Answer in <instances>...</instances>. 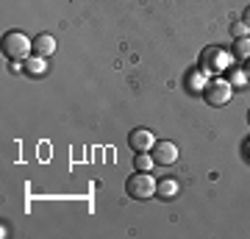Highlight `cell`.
<instances>
[{
  "label": "cell",
  "mask_w": 250,
  "mask_h": 239,
  "mask_svg": "<svg viewBox=\"0 0 250 239\" xmlns=\"http://www.w3.org/2000/svg\"><path fill=\"white\" fill-rule=\"evenodd\" d=\"M156 189H159L156 178L150 173H142V170H136L134 175L125 181V192H128L131 200H150L156 195Z\"/></svg>",
  "instance_id": "6da1fadb"
},
{
  "label": "cell",
  "mask_w": 250,
  "mask_h": 239,
  "mask_svg": "<svg viewBox=\"0 0 250 239\" xmlns=\"http://www.w3.org/2000/svg\"><path fill=\"white\" fill-rule=\"evenodd\" d=\"M228 67H231V56H228V50L217 47V44L206 47L203 53H200V70H203L206 75H220V72H225Z\"/></svg>",
  "instance_id": "7a4b0ae2"
},
{
  "label": "cell",
  "mask_w": 250,
  "mask_h": 239,
  "mask_svg": "<svg viewBox=\"0 0 250 239\" xmlns=\"http://www.w3.org/2000/svg\"><path fill=\"white\" fill-rule=\"evenodd\" d=\"M34 50V39H28L22 31H9V34L3 36V53L14 59V62H22L28 59V53Z\"/></svg>",
  "instance_id": "3957f363"
},
{
  "label": "cell",
  "mask_w": 250,
  "mask_h": 239,
  "mask_svg": "<svg viewBox=\"0 0 250 239\" xmlns=\"http://www.w3.org/2000/svg\"><path fill=\"white\" fill-rule=\"evenodd\" d=\"M203 98L208 106H228V100L233 98V87H231V81H225V78H214V81H208V87L203 89Z\"/></svg>",
  "instance_id": "277c9868"
},
{
  "label": "cell",
  "mask_w": 250,
  "mask_h": 239,
  "mask_svg": "<svg viewBox=\"0 0 250 239\" xmlns=\"http://www.w3.org/2000/svg\"><path fill=\"white\" fill-rule=\"evenodd\" d=\"M128 145H131L134 153H150L153 145H156V136L147 128H134V131L128 133Z\"/></svg>",
  "instance_id": "5b68a950"
},
{
  "label": "cell",
  "mask_w": 250,
  "mask_h": 239,
  "mask_svg": "<svg viewBox=\"0 0 250 239\" xmlns=\"http://www.w3.org/2000/svg\"><path fill=\"white\" fill-rule=\"evenodd\" d=\"M150 156L156 159V164H164V167H167V164H175V159H178V145H175V142L161 139V142L153 145Z\"/></svg>",
  "instance_id": "8992f818"
},
{
  "label": "cell",
  "mask_w": 250,
  "mask_h": 239,
  "mask_svg": "<svg viewBox=\"0 0 250 239\" xmlns=\"http://www.w3.org/2000/svg\"><path fill=\"white\" fill-rule=\"evenodd\" d=\"M34 53L36 56H45V59H47V56H53L56 53V39L50 34H39L34 39Z\"/></svg>",
  "instance_id": "52a82bcc"
},
{
  "label": "cell",
  "mask_w": 250,
  "mask_h": 239,
  "mask_svg": "<svg viewBox=\"0 0 250 239\" xmlns=\"http://www.w3.org/2000/svg\"><path fill=\"white\" fill-rule=\"evenodd\" d=\"M25 70H28V75H34V78H42V75L47 72L45 56H34V59H25Z\"/></svg>",
  "instance_id": "ba28073f"
},
{
  "label": "cell",
  "mask_w": 250,
  "mask_h": 239,
  "mask_svg": "<svg viewBox=\"0 0 250 239\" xmlns=\"http://www.w3.org/2000/svg\"><path fill=\"white\" fill-rule=\"evenodd\" d=\"M156 195L161 197V200H172V197L178 195V181H172V178H164L159 184V189H156Z\"/></svg>",
  "instance_id": "9c48e42d"
},
{
  "label": "cell",
  "mask_w": 250,
  "mask_h": 239,
  "mask_svg": "<svg viewBox=\"0 0 250 239\" xmlns=\"http://www.w3.org/2000/svg\"><path fill=\"white\" fill-rule=\"evenodd\" d=\"M187 84H189L192 92H200V95H203V89L208 87V78H206L203 70H195V72H189V75H187Z\"/></svg>",
  "instance_id": "30bf717a"
},
{
  "label": "cell",
  "mask_w": 250,
  "mask_h": 239,
  "mask_svg": "<svg viewBox=\"0 0 250 239\" xmlns=\"http://www.w3.org/2000/svg\"><path fill=\"white\" fill-rule=\"evenodd\" d=\"M233 56L242 59V62H250V36L236 39V44H233Z\"/></svg>",
  "instance_id": "8fae6325"
},
{
  "label": "cell",
  "mask_w": 250,
  "mask_h": 239,
  "mask_svg": "<svg viewBox=\"0 0 250 239\" xmlns=\"http://www.w3.org/2000/svg\"><path fill=\"white\" fill-rule=\"evenodd\" d=\"M153 164H156V159H153V156H147V153H136V156H134V167L142 170V173H150Z\"/></svg>",
  "instance_id": "7c38bea8"
},
{
  "label": "cell",
  "mask_w": 250,
  "mask_h": 239,
  "mask_svg": "<svg viewBox=\"0 0 250 239\" xmlns=\"http://www.w3.org/2000/svg\"><path fill=\"white\" fill-rule=\"evenodd\" d=\"M245 81H248V72H245V70H233V72H231V87H233V89L242 87Z\"/></svg>",
  "instance_id": "4fadbf2b"
},
{
  "label": "cell",
  "mask_w": 250,
  "mask_h": 239,
  "mask_svg": "<svg viewBox=\"0 0 250 239\" xmlns=\"http://www.w3.org/2000/svg\"><path fill=\"white\" fill-rule=\"evenodd\" d=\"M248 34H250L248 22H236V25H233V36H236V39H242V36H248Z\"/></svg>",
  "instance_id": "5bb4252c"
},
{
  "label": "cell",
  "mask_w": 250,
  "mask_h": 239,
  "mask_svg": "<svg viewBox=\"0 0 250 239\" xmlns=\"http://www.w3.org/2000/svg\"><path fill=\"white\" fill-rule=\"evenodd\" d=\"M242 22H248V25H250V6L245 9V14H242Z\"/></svg>",
  "instance_id": "9a60e30c"
},
{
  "label": "cell",
  "mask_w": 250,
  "mask_h": 239,
  "mask_svg": "<svg viewBox=\"0 0 250 239\" xmlns=\"http://www.w3.org/2000/svg\"><path fill=\"white\" fill-rule=\"evenodd\" d=\"M245 72H248V81H250V62H248V67H245Z\"/></svg>",
  "instance_id": "2e32d148"
},
{
  "label": "cell",
  "mask_w": 250,
  "mask_h": 239,
  "mask_svg": "<svg viewBox=\"0 0 250 239\" xmlns=\"http://www.w3.org/2000/svg\"><path fill=\"white\" fill-rule=\"evenodd\" d=\"M248 120H250V114H248Z\"/></svg>",
  "instance_id": "e0dca14e"
}]
</instances>
